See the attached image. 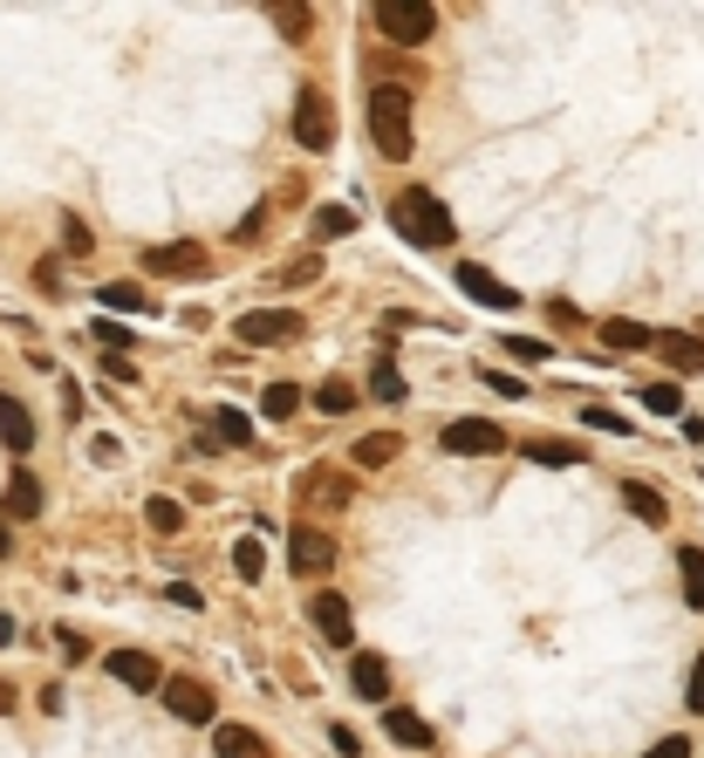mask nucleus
<instances>
[{
	"label": "nucleus",
	"mask_w": 704,
	"mask_h": 758,
	"mask_svg": "<svg viewBox=\"0 0 704 758\" xmlns=\"http://www.w3.org/2000/svg\"><path fill=\"white\" fill-rule=\"evenodd\" d=\"M390 226H397L404 239H417V247H452V239H458V226H452V212H445V198H438V191H424V185L397 191V206H390Z\"/></svg>",
	"instance_id": "f257e3e1"
},
{
	"label": "nucleus",
	"mask_w": 704,
	"mask_h": 758,
	"mask_svg": "<svg viewBox=\"0 0 704 758\" xmlns=\"http://www.w3.org/2000/svg\"><path fill=\"white\" fill-rule=\"evenodd\" d=\"M370 131L383 157H411V90L404 83H376L370 90Z\"/></svg>",
	"instance_id": "f03ea898"
},
{
	"label": "nucleus",
	"mask_w": 704,
	"mask_h": 758,
	"mask_svg": "<svg viewBox=\"0 0 704 758\" xmlns=\"http://www.w3.org/2000/svg\"><path fill=\"white\" fill-rule=\"evenodd\" d=\"M376 28L397 49H424L438 34V8H424V0H376Z\"/></svg>",
	"instance_id": "7ed1b4c3"
},
{
	"label": "nucleus",
	"mask_w": 704,
	"mask_h": 758,
	"mask_svg": "<svg viewBox=\"0 0 704 758\" xmlns=\"http://www.w3.org/2000/svg\"><path fill=\"white\" fill-rule=\"evenodd\" d=\"M165 710L178 717V725H213V717H219V697L199 684V676H165Z\"/></svg>",
	"instance_id": "20e7f679"
},
{
	"label": "nucleus",
	"mask_w": 704,
	"mask_h": 758,
	"mask_svg": "<svg viewBox=\"0 0 704 758\" xmlns=\"http://www.w3.org/2000/svg\"><path fill=\"white\" fill-rule=\"evenodd\" d=\"M232 335H240L247 349H267V342H294V335H301V314H294V308H247L240 322H232Z\"/></svg>",
	"instance_id": "39448f33"
},
{
	"label": "nucleus",
	"mask_w": 704,
	"mask_h": 758,
	"mask_svg": "<svg viewBox=\"0 0 704 758\" xmlns=\"http://www.w3.org/2000/svg\"><path fill=\"white\" fill-rule=\"evenodd\" d=\"M294 137H301L308 150H329V144H335V110H329L322 90H301V103H294Z\"/></svg>",
	"instance_id": "423d86ee"
},
{
	"label": "nucleus",
	"mask_w": 704,
	"mask_h": 758,
	"mask_svg": "<svg viewBox=\"0 0 704 758\" xmlns=\"http://www.w3.org/2000/svg\"><path fill=\"white\" fill-rule=\"evenodd\" d=\"M144 267L165 273V281H199V273H206V247H199V239H172V247H151Z\"/></svg>",
	"instance_id": "0eeeda50"
},
{
	"label": "nucleus",
	"mask_w": 704,
	"mask_h": 758,
	"mask_svg": "<svg viewBox=\"0 0 704 758\" xmlns=\"http://www.w3.org/2000/svg\"><path fill=\"white\" fill-rule=\"evenodd\" d=\"M288 561H294V574H329V568H335V540H329L322 527L301 520V527L288 533Z\"/></svg>",
	"instance_id": "6e6552de"
},
{
	"label": "nucleus",
	"mask_w": 704,
	"mask_h": 758,
	"mask_svg": "<svg viewBox=\"0 0 704 758\" xmlns=\"http://www.w3.org/2000/svg\"><path fill=\"white\" fill-rule=\"evenodd\" d=\"M103 669H110L124 690H158V684H165V669H158V656H151V650H110Z\"/></svg>",
	"instance_id": "1a4fd4ad"
},
{
	"label": "nucleus",
	"mask_w": 704,
	"mask_h": 758,
	"mask_svg": "<svg viewBox=\"0 0 704 758\" xmlns=\"http://www.w3.org/2000/svg\"><path fill=\"white\" fill-rule=\"evenodd\" d=\"M308 615H315V629H322V643L329 650H349V643H356V622H349V602H342V594H315V602H308Z\"/></svg>",
	"instance_id": "9d476101"
},
{
	"label": "nucleus",
	"mask_w": 704,
	"mask_h": 758,
	"mask_svg": "<svg viewBox=\"0 0 704 758\" xmlns=\"http://www.w3.org/2000/svg\"><path fill=\"white\" fill-rule=\"evenodd\" d=\"M294 492H301V506H349V471H335V465H308Z\"/></svg>",
	"instance_id": "9b49d317"
},
{
	"label": "nucleus",
	"mask_w": 704,
	"mask_h": 758,
	"mask_svg": "<svg viewBox=\"0 0 704 758\" xmlns=\"http://www.w3.org/2000/svg\"><path fill=\"white\" fill-rule=\"evenodd\" d=\"M650 349L663 355V363H671L677 376H697L704 370V342L697 335H684V329H663V335H650Z\"/></svg>",
	"instance_id": "f8f14e48"
},
{
	"label": "nucleus",
	"mask_w": 704,
	"mask_h": 758,
	"mask_svg": "<svg viewBox=\"0 0 704 758\" xmlns=\"http://www.w3.org/2000/svg\"><path fill=\"white\" fill-rule=\"evenodd\" d=\"M458 288H465V294H473V301H486V308H520V294H514V288H506V281H499V273H486V267H473V260H465V267H458Z\"/></svg>",
	"instance_id": "ddd939ff"
},
{
	"label": "nucleus",
	"mask_w": 704,
	"mask_h": 758,
	"mask_svg": "<svg viewBox=\"0 0 704 758\" xmlns=\"http://www.w3.org/2000/svg\"><path fill=\"white\" fill-rule=\"evenodd\" d=\"M506 437H499V424H486V417H473V424H445V451H473V458H486V451H499Z\"/></svg>",
	"instance_id": "4468645a"
},
{
	"label": "nucleus",
	"mask_w": 704,
	"mask_h": 758,
	"mask_svg": "<svg viewBox=\"0 0 704 758\" xmlns=\"http://www.w3.org/2000/svg\"><path fill=\"white\" fill-rule=\"evenodd\" d=\"M34 512H42V478L14 471L8 478V499H0V520H34Z\"/></svg>",
	"instance_id": "2eb2a0df"
},
{
	"label": "nucleus",
	"mask_w": 704,
	"mask_h": 758,
	"mask_svg": "<svg viewBox=\"0 0 704 758\" xmlns=\"http://www.w3.org/2000/svg\"><path fill=\"white\" fill-rule=\"evenodd\" d=\"M0 445H8L14 458L34 445V417H28V404H21V396H0Z\"/></svg>",
	"instance_id": "dca6fc26"
},
{
	"label": "nucleus",
	"mask_w": 704,
	"mask_h": 758,
	"mask_svg": "<svg viewBox=\"0 0 704 758\" xmlns=\"http://www.w3.org/2000/svg\"><path fill=\"white\" fill-rule=\"evenodd\" d=\"M349 684H356V697L383 704L390 697V663L383 656H356V663H349Z\"/></svg>",
	"instance_id": "f3484780"
},
{
	"label": "nucleus",
	"mask_w": 704,
	"mask_h": 758,
	"mask_svg": "<svg viewBox=\"0 0 704 758\" xmlns=\"http://www.w3.org/2000/svg\"><path fill=\"white\" fill-rule=\"evenodd\" d=\"M622 506H630L636 520H650V527H663V520H671L663 492H656V486H643V478H622Z\"/></svg>",
	"instance_id": "a211bd4d"
},
{
	"label": "nucleus",
	"mask_w": 704,
	"mask_h": 758,
	"mask_svg": "<svg viewBox=\"0 0 704 758\" xmlns=\"http://www.w3.org/2000/svg\"><path fill=\"white\" fill-rule=\"evenodd\" d=\"M383 738H397V745H411V751H424V745H432L438 731H432V725H424V717H417V710H383Z\"/></svg>",
	"instance_id": "6ab92c4d"
},
{
	"label": "nucleus",
	"mask_w": 704,
	"mask_h": 758,
	"mask_svg": "<svg viewBox=\"0 0 704 758\" xmlns=\"http://www.w3.org/2000/svg\"><path fill=\"white\" fill-rule=\"evenodd\" d=\"M213 751H219V758H267V738L247 731V725H219V731H213Z\"/></svg>",
	"instance_id": "aec40b11"
},
{
	"label": "nucleus",
	"mask_w": 704,
	"mask_h": 758,
	"mask_svg": "<svg viewBox=\"0 0 704 758\" xmlns=\"http://www.w3.org/2000/svg\"><path fill=\"white\" fill-rule=\"evenodd\" d=\"M206 417H213V437H219V445H253V417H247V411L219 404V411H206Z\"/></svg>",
	"instance_id": "412c9836"
},
{
	"label": "nucleus",
	"mask_w": 704,
	"mask_h": 758,
	"mask_svg": "<svg viewBox=\"0 0 704 758\" xmlns=\"http://www.w3.org/2000/svg\"><path fill=\"white\" fill-rule=\"evenodd\" d=\"M397 451H404V437H397V430H376V437H363V445H356V465L376 471V465H390Z\"/></svg>",
	"instance_id": "4be33fe9"
},
{
	"label": "nucleus",
	"mask_w": 704,
	"mask_h": 758,
	"mask_svg": "<svg viewBox=\"0 0 704 758\" xmlns=\"http://www.w3.org/2000/svg\"><path fill=\"white\" fill-rule=\"evenodd\" d=\"M527 458L534 465H581V445H568V437H527Z\"/></svg>",
	"instance_id": "5701e85b"
},
{
	"label": "nucleus",
	"mask_w": 704,
	"mask_h": 758,
	"mask_svg": "<svg viewBox=\"0 0 704 758\" xmlns=\"http://www.w3.org/2000/svg\"><path fill=\"white\" fill-rule=\"evenodd\" d=\"M602 342L609 349H650V329L630 322V314H615V322H602Z\"/></svg>",
	"instance_id": "b1692460"
},
{
	"label": "nucleus",
	"mask_w": 704,
	"mask_h": 758,
	"mask_svg": "<svg viewBox=\"0 0 704 758\" xmlns=\"http://www.w3.org/2000/svg\"><path fill=\"white\" fill-rule=\"evenodd\" d=\"M677 574H684V602H691V609H704V553H697V547H684V553H677Z\"/></svg>",
	"instance_id": "393cba45"
},
{
	"label": "nucleus",
	"mask_w": 704,
	"mask_h": 758,
	"mask_svg": "<svg viewBox=\"0 0 704 758\" xmlns=\"http://www.w3.org/2000/svg\"><path fill=\"white\" fill-rule=\"evenodd\" d=\"M260 411H267V417H294V411H301V383H267Z\"/></svg>",
	"instance_id": "a878e982"
},
{
	"label": "nucleus",
	"mask_w": 704,
	"mask_h": 758,
	"mask_svg": "<svg viewBox=\"0 0 704 758\" xmlns=\"http://www.w3.org/2000/svg\"><path fill=\"white\" fill-rule=\"evenodd\" d=\"M96 301H103V308H124V314H144V308H151V301H144V288H131V281L96 288Z\"/></svg>",
	"instance_id": "bb28decb"
},
{
	"label": "nucleus",
	"mask_w": 704,
	"mask_h": 758,
	"mask_svg": "<svg viewBox=\"0 0 704 758\" xmlns=\"http://www.w3.org/2000/svg\"><path fill=\"white\" fill-rule=\"evenodd\" d=\"M370 396H376V404H404V376L390 370V363H376L370 370Z\"/></svg>",
	"instance_id": "cd10ccee"
},
{
	"label": "nucleus",
	"mask_w": 704,
	"mask_h": 758,
	"mask_svg": "<svg viewBox=\"0 0 704 758\" xmlns=\"http://www.w3.org/2000/svg\"><path fill=\"white\" fill-rule=\"evenodd\" d=\"M232 568H240L247 581H260V574H267V553H260V540H253V533H247V540H232Z\"/></svg>",
	"instance_id": "c85d7f7f"
},
{
	"label": "nucleus",
	"mask_w": 704,
	"mask_h": 758,
	"mask_svg": "<svg viewBox=\"0 0 704 758\" xmlns=\"http://www.w3.org/2000/svg\"><path fill=\"white\" fill-rule=\"evenodd\" d=\"M144 520L158 527V533H178V527H185V506H178V499H151V506H144Z\"/></svg>",
	"instance_id": "c756f323"
},
{
	"label": "nucleus",
	"mask_w": 704,
	"mask_h": 758,
	"mask_svg": "<svg viewBox=\"0 0 704 758\" xmlns=\"http://www.w3.org/2000/svg\"><path fill=\"white\" fill-rule=\"evenodd\" d=\"M90 335H96L110 355H124V349H131V329H124V322H110V314H96V322H90Z\"/></svg>",
	"instance_id": "7c9ffc66"
},
{
	"label": "nucleus",
	"mask_w": 704,
	"mask_h": 758,
	"mask_svg": "<svg viewBox=\"0 0 704 758\" xmlns=\"http://www.w3.org/2000/svg\"><path fill=\"white\" fill-rule=\"evenodd\" d=\"M643 404H650L656 417H677V411H684V396H677V383H650V390H643Z\"/></svg>",
	"instance_id": "2f4dec72"
},
{
	"label": "nucleus",
	"mask_w": 704,
	"mask_h": 758,
	"mask_svg": "<svg viewBox=\"0 0 704 758\" xmlns=\"http://www.w3.org/2000/svg\"><path fill=\"white\" fill-rule=\"evenodd\" d=\"M315 404H322L329 417H342V411H356V390H349V383H322V390H315Z\"/></svg>",
	"instance_id": "473e14b6"
},
{
	"label": "nucleus",
	"mask_w": 704,
	"mask_h": 758,
	"mask_svg": "<svg viewBox=\"0 0 704 758\" xmlns=\"http://www.w3.org/2000/svg\"><path fill=\"white\" fill-rule=\"evenodd\" d=\"M506 355H520V363H547L555 342H540V335H506Z\"/></svg>",
	"instance_id": "72a5a7b5"
},
{
	"label": "nucleus",
	"mask_w": 704,
	"mask_h": 758,
	"mask_svg": "<svg viewBox=\"0 0 704 758\" xmlns=\"http://www.w3.org/2000/svg\"><path fill=\"white\" fill-rule=\"evenodd\" d=\"M349 226H356V212H349V206H322V212H315V232H322V239H342Z\"/></svg>",
	"instance_id": "f704fd0d"
},
{
	"label": "nucleus",
	"mask_w": 704,
	"mask_h": 758,
	"mask_svg": "<svg viewBox=\"0 0 704 758\" xmlns=\"http://www.w3.org/2000/svg\"><path fill=\"white\" fill-rule=\"evenodd\" d=\"M581 424H589V430H609V437H622V430H630V417H615V411H602V404H589V411H581Z\"/></svg>",
	"instance_id": "c9c22d12"
},
{
	"label": "nucleus",
	"mask_w": 704,
	"mask_h": 758,
	"mask_svg": "<svg viewBox=\"0 0 704 758\" xmlns=\"http://www.w3.org/2000/svg\"><path fill=\"white\" fill-rule=\"evenodd\" d=\"M62 247L69 253H90V226L83 219H62Z\"/></svg>",
	"instance_id": "e433bc0d"
},
{
	"label": "nucleus",
	"mask_w": 704,
	"mask_h": 758,
	"mask_svg": "<svg viewBox=\"0 0 704 758\" xmlns=\"http://www.w3.org/2000/svg\"><path fill=\"white\" fill-rule=\"evenodd\" d=\"M273 21L294 28V42H301V28H315V14H308V8H273Z\"/></svg>",
	"instance_id": "4c0bfd02"
},
{
	"label": "nucleus",
	"mask_w": 704,
	"mask_h": 758,
	"mask_svg": "<svg viewBox=\"0 0 704 758\" xmlns=\"http://www.w3.org/2000/svg\"><path fill=\"white\" fill-rule=\"evenodd\" d=\"M643 758H691V738H656Z\"/></svg>",
	"instance_id": "58836bf2"
},
{
	"label": "nucleus",
	"mask_w": 704,
	"mask_h": 758,
	"mask_svg": "<svg viewBox=\"0 0 704 758\" xmlns=\"http://www.w3.org/2000/svg\"><path fill=\"white\" fill-rule=\"evenodd\" d=\"M684 704H691V710H704V656L691 663V684H684Z\"/></svg>",
	"instance_id": "ea45409f"
},
{
	"label": "nucleus",
	"mask_w": 704,
	"mask_h": 758,
	"mask_svg": "<svg viewBox=\"0 0 704 758\" xmlns=\"http://www.w3.org/2000/svg\"><path fill=\"white\" fill-rule=\"evenodd\" d=\"M329 745H335L342 758H356V751H363V738H356V731H349V725H335V731H329Z\"/></svg>",
	"instance_id": "a19ab883"
},
{
	"label": "nucleus",
	"mask_w": 704,
	"mask_h": 758,
	"mask_svg": "<svg viewBox=\"0 0 704 758\" xmlns=\"http://www.w3.org/2000/svg\"><path fill=\"white\" fill-rule=\"evenodd\" d=\"M165 594H172V602H178V609H199V588H191V581H172Z\"/></svg>",
	"instance_id": "79ce46f5"
},
{
	"label": "nucleus",
	"mask_w": 704,
	"mask_h": 758,
	"mask_svg": "<svg viewBox=\"0 0 704 758\" xmlns=\"http://www.w3.org/2000/svg\"><path fill=\"white\" fill-rule=\"evenodd\" d=\"M486 383H493L499 396H527V383H514V376H499V370H486Z\"/></svg>",
	"instance_id": "37998d69"
},
{
	"label": "nucleus",
	"mask_w": 704,
	"mask_h": 758,
	"mask_svg": "<svg viewBox=\"0 0 704 758\" xmlns=\"http://www.w3.org/2000/svg\"><path fill=\"white\" fill-rule=\"evenodd\" d=\"M14 643V615H0V650H8Z\"/></svg>",
	"instance_id": "c03bdc74"
},
{
	"label": "nucleus",
	"mask_w": 704,
	"mask_h": 758,
	"mask_svg": "<svg viewBox=\"0 0 704 758\" xmlns=\"http://www.w3.org/2000/svg\"><path fill=\"white\" fill-rule=\"evenodd\" d=\"M8 553H14V533H8V520H0V561H8Z\"/></svg>",
	"instance_id": "a18cd8bd"
},
{
	"label": "nucleus",
	"mask_w": 704,
	"mask_h": 758,
	"mask_svg": "<svg viewBox=\"0 0 704 758\" xmlns=\"http://www.w3.org/2000/svg\"><path fill=\"white\" fill-rule=\"evenodd\" d=\"M0 710H14V684H0Z\"/></svg>",
	"instance_id": "49530a36"
}]
</instances>
